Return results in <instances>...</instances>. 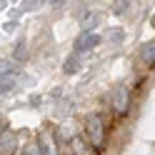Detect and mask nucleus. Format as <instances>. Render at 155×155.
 <instances>
[{
  "instance_id": "1",
  "label": "nucleus",
  "mask_w": 155,
  "mask_h": 155,
  "mask_svg": "<svg viewBox=\"0 0 155 155\" xmlns=\"http://www.w3.org/2000/svg\"><path fill=\"white\" fill-rule=\"evenodd\" d=\"M85 133H88V138H90V145H95V148H103V143H105V125H103V118L100 115H88V120H85Z\"/></svg>"
},
{
  "instance_id": "2",
  "label": "nucleus",
  "mask_w": 155,
  "mask_h": 155,
  "mask_svg": "<svg viewBox=\"0 0 155 155\" xmlns=\"http://www.w3.org/2000/svg\"><path fill=\"white\" fill-rule=\"evenodd\" d=\"M35 145H38V150H40V155H58V145H55V138H53L50 130H43L40 140Z\"/></svg>"
},
{
  "instance_id": "3",
  "label": "nucleus",
  "mask_w": 155,
  "mask_h": 155,
  "mask_svg": "<svg viewBox=\"0 0 155 155\" xmlns=\"http://www.w3.org/2000/svg\"><path fill=\"white\" fill-rule=\"evenodd\" d=\"M15 153V133L3 130L0 133V155H13Z\"/></svg>"
},
{
  "instance_id": "4",
  "label": "nucleus",
  "mask_w": 155,
  "mask_h": 155,
  "mask_svg": "<svg viewBox=\"0 0 155 155\" xmlns=\"http://www.w3.org/2000/svg\"><path fill=\"white\" fill-rule=\"evenodd\" d=\"M98 43H100V38L95 35V33H83V35L75 40V50H78V53H83V50H90V48H95Z\"/></svg>"
},
{
  "instance_id": "5",
  "label": "nucleus",
  "mask_w": 155,
  "mask_h": 155,
  "mask_svg": "<svg viewBox=\"0 0 155 155\" xmlns=\"http://www.w3.org/2000/svg\"><path fill=\"white\" fill-rule=\"evenodd\" d=\"M113 103H115V110H118L120 115L125 113V110H128V88H125V85H120V88L118 90H115V95H113Z\"/></svg>"
},
{
  "instance_id": "6",
  "label": "nucleus",
  "mask_w": 155,
  "mask_h": 155,
  "mask_svg": "<svg viewBox=\"0 0 155 155\" xmlns=\"http://www.w3.org/2000/svg\"><path fill=\"white\" fill-rule=\"evenodd\" d=\"M140 55H143V60L148 63V65H153V60H155V45L153 43H145L143 50H140Z\"/></svg>"
},
{
  "instance_id": "7",
  "label": "nucleus",
  "mask_w": 155,
  "mask_h": 155,
  "mask_svg": "<svg viewBox=\"0 0 155 155\" xmlns=\"http://www.w3.org/2000/svg\"><path fill=\"white\" fill-rule=\"evenodd\" d=\"M15 88V75H3L0 78V93H10Z\"/></svg>"
},
{
  "instance_id": "8",
  "label": "nucleus",
  "mask_w": 155,
  "mask_h": 155,
  "mask_svg": "<svg viewBox=\"0 0 155 155\" xmlns=\"http://www.w3.org/2000/svg\"><path fill=\"white\" fill-rule=\"evenodd\" d=\"M13 73H15V65L10 60H0V78L3 75H13Z\"/></svg>"
},
{
  "instance_id": "9",
  "label": "nucleus",
  "mask_w": 155,
  "mask_h": 155,
  "mask_svg": "<svg viewBox=\"0 0 155 155\" xmlns=\"http://www.w3.org/2000/svg\"><path fill=\"white\" fill-rule=\"evenodd\" d=\"M78 68H80V65H78V58H68L65 65H63V70L70 75V73H78Z\"/></svg>"
},
{
  "instance_id": "10",
  "label": "nucleus",
  "mask_w": 155,
  "mask_h": 155,
  "mask_svg": "<svg viewBox=\"0 0 155 155\" xmlns=\"http://www.w3.org/2000/svg\"><path fill=\"white\" fill-rule=\"evenodd\" d=\"M95 23H98V15H85L83 18V28H85V33H90V28H95Z\"/></svg>"
},
{
  "instance_id": "11",
  "label": "nucleus",
  "mask_w": 155,
  "mask_h": 155,
  "mask_svg": "<svg viewBox=\"0 0 155 155\" xmlns=\"http://www.w3.org/2000/svg\"><path fill=\"white\" fill-rule=\"evenodd\" d=\"M108 40H110L113 45H120V43H123V30H113V33H108Z\"/></svg>"
},
{
  "instance_id": "12",
  "label": "nucleus",
  "mask_w": 155,
  "mask_h": 155,
  "mask_svg": "<svg viewBox=\"0 0 155 155\" xmlns=\"http://www.w3.org/2000/svg\"><path fill=\"white\" fill-rule=\"evenodd\" d=\"M23 155H40V150H38V145H35V143H28V145H25V150H23Z\"/></svg>"
},
{
  "instance_id": "13",
  "label": "nucleus",
  "mask_w": 155,
  "mask_h": 155,
  "mask_svg": "<svg viewBox=\"0 0 155 155\" xmlns=\"http://www.w3.org/2000/svg\"><path fill=\"white\" fill-rule=\"evenodd\" d=\"M73 148H75L78 155H88V150H85V143H83V140H75V143H73Z\"/></svg>"
},
{
  "instance_id": "14",
  "label": "nucleus",
  "mask_w": 155,
  "mask_h": 155,
  "mask_svg": "<svg viewBox=\"0 0 155 155\" xmlns=\"http://www.w3.org/2000/svg\"><path fill=\"white\" fill-rule=\"evenodd\" d=\"M125 8H128V3H125V0H120V3H115V8H113V13H125Z\"/></svg>"
},
{
  "instance_id": "15",
  "label": "nucleus",
  "mask_w": 155,
  "mask_h": 155,
  "mask_svg": "<svg viewBox=\"0 0 155 155\" xmlns=\"http://www.w3.org/2000/svg\"><path fill=\"white\" fill-rule=\"evenodd\" d=\"M15 55L20 58V60H23V58H25V48H23V43H20V48H18V50H15Z\"/></svg>"
}]
</instances>
